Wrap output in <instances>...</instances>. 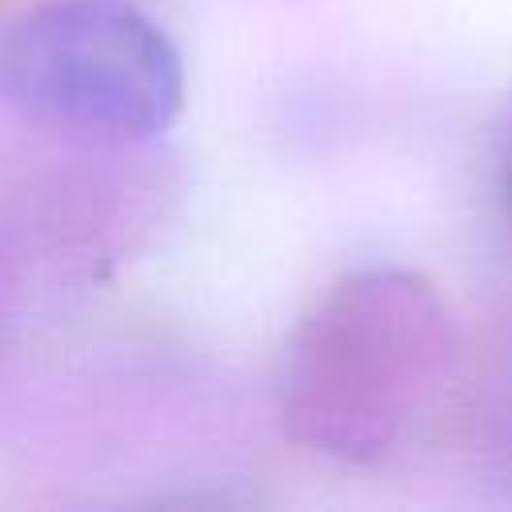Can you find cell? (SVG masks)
Masks as SVG:
<instances>
[{
  "instance_id": "6da1fadb",
  "label": "cell",
  "mask_w": 512,
  "mask_h": 512,
  "mask_svg": "<svg viewBox=\"0 0 512 512\" xmlns=\"http://www.w3.org/2000/svg\"><path fill=\"white\" fill-rule=\"evenodd\" d=\"M0 104L76 144H140L180 116L184 56L128 0H44L0 32Z\"/></svg>"
},
{
  "instance_id": "7a4b0ae2",
  "label": "cell",
  "mask_w": 512,
  "mask_h": 512,
  "mask_svg": "<svg viewBox=\"0 0 512 512\" xmlns=\"http://www.w3.org/2000/svg\"><path fill=\"white\" fill-rule=\"evenodd\" d=\"M508 180H512V140H508Z\"/></svg>"
}]
</instances>
